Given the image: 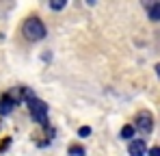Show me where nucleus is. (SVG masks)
<instances>
[{"label": "nucleus", "instance_id": "8", "mask_svg": "<svg viewBox=\"0 0 160 156\" xmlns=\"http://www.w3.org/2000/svg\"><path fill=\"white\" fill-rule=\"evenodd\" d=\"M67 152H69V156H84L87 154V150H84L82 145H69Z\"/></svg>", "mask_w": 160, "mask_h": 156}, {"label": "nucleus", "instance_id": "2", "mask_svg": "<svg viewBox=\"0 0 160 156\" xmlns=\"http://www.w3.org/2000/svg\"><path fill=\"white\" fill-rule=\"evenodd\" d=\"M22 35L28 41H41V39H46L48 30H46V24L39 18H28L24 22V26H22Z\"/></svg>", "mask_w": 160, "mask_h": 156}, {"label": "nucleus", "instance_id": "6", "mask_svg": "<svg viewBox=\"0 0 160 156\" xmlns=\"http://www.w3.org/2000/svg\"><path fill=\"white\" fill-rule=\"evenodd\" d=\"M147 15H149V20L160 22V2H152V4H147Z\"/></svg>", "mask_w": 160, "mask_h": 156}, {"label": "nucleus", "instance_id": "9", "mask_svg": "<svg viewBox=\"0 0 160 156\" xmlns=\"http://www.w3.org/2000/svg\"><path fill=\"white\" fill-rule=\"evenodd\" d=\"M65 4H67V2H65V0H56V2H50V9H52V11H61V9H65Z\"/></svg>", "mask_w": 160, "mask_h": 156}, {"label": "nucleus", "instance_id": "4", "mask_svg": "<svg viewBox=\"0 0 160 156\" xmlns=\"http://www.w3.org/2000/svg\"><path fill=\"white\" fill-rule=\"evenodd\" d=\"M128 154L130 156H145L147 154V143L145 139H132L128 145Z\"/></svg>", "mask_w": 160, "mask_h": 156}, {"label": "nucleus", "instance_id": "7", "mask_svg": "<svg viewBox=\"0 0 160 156\" xmlns=\"http://www.w3.org/2000/svg\"><path fill=\"white\" fill-rule=\"evenodd\" d=\"M134 132H136V130H134V126H132V124H128V126H123V128H121V132H119V134H121V139H132Z\"/></svg>", "mask_w": 160, "mask_h": 156}, {"label": "nucleus", "instance_id": "10", "mask_svg": "<svg viewBox=\"0 0 160 156\" xmlns=\"http://www.w3.org/2000/svg\"><path fill=\"white\" fill-rule=\"evenodd\" d=\"M91 134V128L89 126H82V128H78V137H89Z\"/></svg>", "mask_w": 160, "mask_h": 156}, {"label": "nucleus", "instance_id": "1", "mask_svg": "<svg viewBox=\"0 0 160 156\" xmlns=\"http://www.w3.org/2000/svg\"><path fill=\"white\" fill-rule=\"evenodd\" d=\"M28 111H30V117L39 124V126H43L48 134H52V128H50V124H48V104L43 102V100H39V98H32V100H28Z\"/></svg>", "mask_w": 160, "mask_h": 156}, {"label": "nucleus", "instance_id": "12", "mask_svg": "<svg viewBox=\"0 0 160 156\" xmlns=\"http://www.w3.org/2000/svg\"><path fill=\"white\" fill-rule=\"evenodd\" d=\"M156 74H158V76H160V63H158V65H156Z\"/></svg>", "mask_w": 160, "mask_h": 156}, {"label": "nucleus", "instance_id": "3", "mask_svg": "<svg viewBox=\"0 0 160 156\" xmlns=\"http://www.w3.org/2000/svg\"><path fill=\"white\" fill-rule=\"evenodd\" d=\"M134 130H141L143 134H149L154 130V117H152L149 111H141L136 115V126H134Z\"/></svg>", "mask_w": 160, "mask_h": 156}, {"label": "nucleus", "instance_id": "5", "mask_svg": "<svg viewBox=\"0 0 160 156\" xmlns=\"http://www.w3.org/2000/svg\"><path fill=\"white\" fill-rule=\"evenodd\" d=\"M13 108H15V100L9 93H4L0 98V115H9V113H13Z\"/></svg>", "mask_w": 160, "mask_h": 156}, {"label": "nucleus", "instance_id": "11", "mask_svg": "<svg viewBox=\"0 0 160 156\" xmlns=\"http://www.w3.org/2000/svg\"><path fill=\"white\" fill-rule=\"evenodd\" d=\"M149 156H160V148H152L149 150Z\"/></svg>", "mask_w": 160, "mask_h": 156}]
</instances>
